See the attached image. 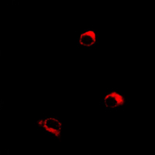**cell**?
I'll list each match as a JSON object with an SVG mask.
<instances>
[{
  "label": "cell",
  "instance_id": "obj_1",
  "mask_svg": "<svg viewBox=\"0 0 155 155\" xmlns=\"http://www.w3.org/2000/svg\"><path fill=\"white\" fill-rule=\"evenodd\" d=\"M38 124L49 134L55 136L56 137H60L62 124L58 119L54 118V117L43 119L38 121Z\"/></svg>",
  "mask_w": 155,
  "mask_h": 155
},
{
  "label": "cell",
  "instance_id": "obj_2",
  "mask_svg": "<svg viewBox=\"0 0 155 155\" xmlns=\"http://www.w3.org/2000/svg\"><path fill=\"white\" fill-rule=\"evenodd\" d=\"M124 102V97L116 92H110L104 98V104L107 109H116L123 106Z\"/></svg>",
  "mask_w": 155,
  "mask_h": 155
},
{
  "label": "cell",
  "instance_id": "obj_3",
  "mask_svg": "<svg viewBox=\"0 0 155 155\" xmlns=\"http://www.w3.org/2000/svg\"><path fill=\"white\" fill-rule=\"evenodd\" d=\"M97 34L95 30H90L83 32L79 38L80 44L85 47H92L96 43Z\"/></svg>",
  "mask_w": 155,
  "mask_h": 155
}]
</instances>
